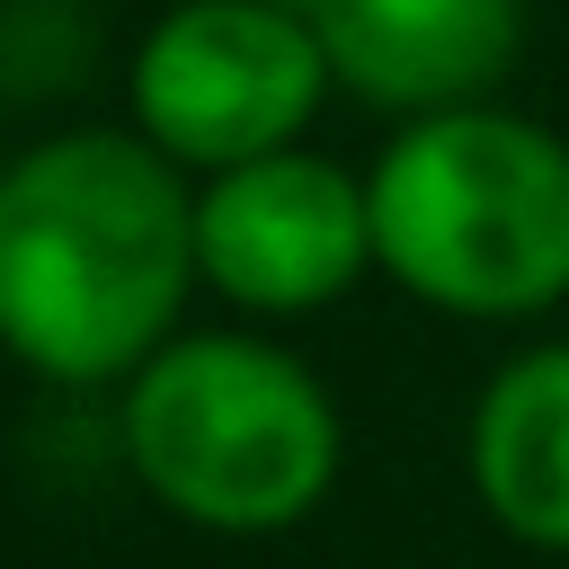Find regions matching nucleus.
Wrapping results in <instances>:
<instances>
[{
    "instance_id": "obj_1",
    "label": "nucleus",
    "mask_w": 569,
    "mask_h": 569,
    "mask_svg": "<svg viewBox=\"0 0 569 569\" xmlns=\"http://www.w3.org/2000/svg\"><path fill=\"white\" fill-rule=\"evenodd\" d=\"M196 284V187L142 133H53L0 169V347L62 382H133Z\"/></svg>"
},
{
    "instance_id": "obj_2",
    "label": "nucleus",
    "mask_w": 569,
    "mask_h": 569,
    "mask_svg": "<svg viewBox=\"0 0 569 569\" xmlns=\"http://www.w3.org/2000/svg\"><path fill=\"white\" fill-rule=\"evenodd\" d=\"M373 267L453 320H533L569 293V142L507 107H445L365 169Z\"/></svg>"
},
{
    "instance_id": "obj_3",
    "label": "nucleus",
    "mask_w": 569,
    "mask_h": 569,
    "mask_svg": "<svg viewBox=\"0 0 569 569\" xmlns=\"http://www.w3.org/2000/svg\"><path fill=\"white\" fill-rule=\"evenodd\" d=\"M133 480L204 533H284L338 480V400L267 338H169L116 400Z\"/></svg>"
},
{
    "instance_id": "obj_4",
    "label": "nucleus",
    "mask_w": 569,
    "mask_h": 569,
    "mask_svg": "<svg viewBox=\"0 0 569 569\" xmlns=\"http://www.w3.org/2000/svg\"><path fill=\"white\" fill-rule=\"evenodd\" d=\"M320 98L329 53L276 0H178L133 44V133L204 178L293 151Z\"/></svg>"
},
{
    "instance_id": "obj_5",
    "label": "nucleus",
    "mask_w": 569,
    "mask_h": 569,
    "mask_svg": "<svg viewBox=\"0 0 569 569\" xmlns=\"http://www.w3.org/2000/svg\"><path fill=\"white\" fill-rule=\"evenodd\" d=\"M373 267V204L320 151H267L196 187V276L240 311H320Z\"/></svg>"
},
{
    "instance_id": "obj_6",
    "label": "nucleus",
    "mask_w": 569,
    "mask_h": 569,
    "mask_svg": "<svg viewBox=\"0 0 569 569\" xmlns=\"http://www.w3.org/2000/svg\"><path fill=\"white\" fill-rule=\"evenodd\" d=\"M329 53V80L391 116L480 107L525 53V0H276Z\"/></svg>"
},
{
    "instance_id": "obj_7",
    "label": "nucleus",
    "mask_w": 569,
    "mask_h": 569,
    "mask_svg": "<svg viewBox=\"0 0 569 569\" xmlns=\"http://www.w3.org/2000/svg\"><path fill=\"white\" fill-rule=\"evenodd\" d=\"M471 498L525 551H569V338L507 356L471 400Z\"/></svg>"
}]
</instances>
